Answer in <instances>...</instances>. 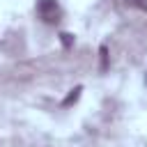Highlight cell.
<instances>
[{
	"mask_svg": "<svg viewBox=\"0 0 147 147\" xmlns=\"http://www.w3.org/2000/svg\"><path fill=\"white\" fill-rule=\"evenodd\" d=\"M37 16H39L44 23L55 25V23H60V18H62V7H60L57 0H37Z\"/></svg>",
	"mask_w": 147,
	"mask_h": 147,
	"instance_id": "cell-1",
	"label": "cell"
},
{
	"mask_svg": "<svg viewBox=\"0 0 147 147\" xmlns=\"http://www.w3.org/2000/svg\"><path fill=\"white\" fill-rule=\"evenodd\" d=\"M80 92H83V85H76V87H74V90H71V92H69V94L64 96V101H62V106H64V108H69V106H74V103H76V101L80 99Z\"/></svg>",
	"mask_w": 147,
	"mask_h": 147,
	"instance_id": "cell-2",
	"label": "cell"
},
{
	"mask_svg": "<svg viewBox=\"0 0 147 147\" xmlns=\"http://www.w3.org/2000/svg\"><path fill=\"white\" fill-rule=\"evenodd\" d=\"M108 46L106 44H101L99 46V71H108Z\"/></svg>",
	"mask_w": 147,
	"mask_h": 147,
	"instance_id": "cell-3",
	"label": "cell"
},
{
	"mask_svg": "<svg viewBox=\"0 0 147 147\" xmlns=\"http://www.w3.org/2000/svg\"><path fill=\"white\" fill-rule=\"evenodd\" d=\"M60 41H62L64 48H71V46H74V34H71V32H62V34H60Z\"/></svg>",
	"mask_w": 147,
	"mask_h": 147,
	"instance_id": "cell-4",
	"label": "cell"
},
{
	"mask_svg": "<svg viewBox=\"0 0 147 147\" xmlns=\"http://www.w3.org/2000/svg\"><path fill=\"white\" fill-rule=\"evenodd\" d=\"M126 5H131V7H142L145 5V0H124Z\"/></svg>",
	"mask_w": 147,
	"mask_h": 147,
	"instance_id": "cell-5",
	"label": "cell"
}]
</instances>
